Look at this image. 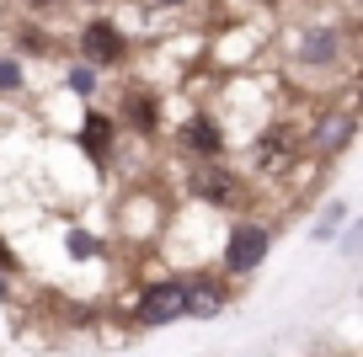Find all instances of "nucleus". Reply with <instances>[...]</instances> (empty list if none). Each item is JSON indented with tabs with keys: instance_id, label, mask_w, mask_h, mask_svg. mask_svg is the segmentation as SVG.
I'll return each instance as SVG.
<instances>
[{
	"instance_id": "1",
	"label": "nucleus",
	"mask_w": 363,
	"mask_h": 357,
	"mask_svg": "<svg viewBox=\"0 0 363 357\" xmlns=\"http://www.w3.org/2000/svg\"><path fill=\"white\" fill-rule=\"evenodd\" d=\"M272 251V230L262 219H235V230H230L225 240V272H235V278H246V272H257L262 261H267Z\"/></svg>"
},
{
	"instance_id": "2",
	"label": "nucleus",
	"mask_w": 363,
	"mask_h": 357,
	"mask_svg": "<svg viewBox=\"0 0 363 357\" xmlns=\"http://www.w3.org/2000/svg\"><path fill=\"white\" fill-rule=\"evenodd\" d=\"M187 187H193V198L208 203V208H240V181H235V171L219 166V155L198 160L193 176H187Z\"/></svg>"
},
{
	"instance_id": "3",
	"label": "nucleus",
	"mask_w": 363,
	"mask_h": 357,
	"mask_svg": "<svg viewBox=\"0 0 363 357\" xmlns=\"http://www.w3.org/2000/svg\"><path fill=\"white\" fill-rule=\"evenodd\" d=\"M134 314L150 331H160V325H171V320H187V293H182V283H150V288L139 293Z\"/></svg>"
},
{
	"instance_id": "4",
	"label": "nucleus",
	"mask_w": 363,
	"mask_h": 357,
	"mask_svg": "<svg viewBox=\"0 0 363 357\" xmlns=\"http://www.w3.org/2000/svg\"><path fill=\"white\" fill-rule=\"evenodd\" d=\"M294 54L305 69H331L342 59V33L337 27H299L294 33Z\"/></svg>"
},
{
	"instance_id": "5",
	"label": "nucleus",
	"mask_w": 363,
	"mask_h": 357,
	"mask_svg": "<svg viewBox=\"0 0 363 357\" xmlns=\"http://www.w3.org/2000/svg\"><path fill=\"white\" fill-rule=\"evenodd\" d=\"M80 54L102 69V64H118V59L128 54V43H123V33H118L113 22H86L80 27Z\"/></svg>"
},
{
	"instance_id": "6",
	"label": "nucleus",
	"mask_w": 363,
	"mask_h": 357,
	"mask_svg": "<svg viewBox=\"0 0 363 357\" xmlns=\"http://www.w3.org/2000/svg\"><path fill=\"white\" fill-rule=\"evenodd\" d=\"M352 128H358L352 112H320V123L310 128V144H315L320 155H342V149L352 144Z\"/></svg>"
},
{
	"instance_id": "7",
	"label": "nucleus",
	"mask_w": 363,
	"mask_h": 357,
	"mask_svg": "<svg viewBox=\"0 0 363 357\" xmlns=\"http://www.w3.org/2000/svg\"><path fill=\"white\" fill-rule=\"evenodd\" d=\"M182 293H187V314H198V320H208L230 304V288L219 278H193V283H182Z\"/></svg>"
},
{
	"instance_id": "8",
	"label": "nucleus",
	"mask_w": 363,
	"mask_h": 357,
	"mask_svg": "<svg viewBox=\"0 0 363 357\" xmlns=\"http://www.w3.org/2000/svg\"><path fill=\"white\" fill-rule=\"evenodd\" d=\"M182 144L198 155H225V134L214 128V118H187L182 123Z\"/></svg>"
},
{
	"instance_id": "9",
	"label": "nucleus",
	"mask_w": 363,
	"mask_h": 357,
	"mask_svg": "<svg viewBox=\"0 0 363 357\" xmlns=\"http://www.w3.org/2000/svg\"><path fill=\"white\" fill-rule=\"evenodd\" d=\"M251 160H257V171H278V166H289V134L267 128V134L257 139V149H251Z\"/></svg>"
},
{
	"instance_id": "10",
	"label": "nucleus",
	"mask_w": 363,
	"mask_h": 357,
	"mask_svg": "<svg viewBox=\"0 0 363 357\" xmlns=\"http://www.w3.org/2000/svg\"><path fill=\"white\" fill-rule=\"evenodd\" d=\"M123 118L139 128V134H155V128H160V101L145 96V91H134V96L123 101Z\"/></svg>"
},
{
	"instance_id": "11",
	"label": "nucleus",
	"mask_w": 363,
	"mask_h": 357,
	"mask_svg": "<svg viewBox=\"0 0 363 357\" xmlns=\"http://www.w3.org/2000/svg\"><path fill=\"white\" fill-rule=\"evenodd\" d=\"M86 149H91V160H107V149H113V118H102V112L86 118Z\"/></svg>"
},
{
	"instance_id": "12",
	"label": "nucleus",
	"mask_w": 363,
	"mask_h": 357,
	"mask_svg": "<svg viewBox=\"0 0 363 357\" xmlns=\"http://www.w3.org/2000/svg\"><path fill=\"white\" fill-rule=\"evenodd\" d=\"M65 86L75 91V96H96V86H102V75H96V64H91V59H86V64H75V69H69V75H65Z\"/></svg>"
},
{
	"instance_id": "13",
	"label": "nucleus",
	"mask_w": 363,
	"mask_h": 357,
	"mask_svg": "<svg viewBox=\"0 0 363 357\" xmlns=\"http://www.w3.org/2000/svg\"><path fill=\"white\" fill-rule=\"evenodd\" d=\"M342 219H347V203H331V208L320 213L315 224H310V234H315V240H331V234L342 230Z\"/></svg>"
},
{
	"instance_id": "14",
	"label": "nucleus",
	"mask_w": 363,
	"mask_h": 357,
	"mask_svg": "<svg viewBox=\"0 0 363 357\" xmlns=\"http://www.w3.org/2000/svg\"><path fill=\"white\" fill-rule=\"evenodd\" d=\"M22 86H27L22 59H0V96H11V91H22Z\"/></svg>"
},
{
	"instance_id": "15",
	"label": "nucleus",
	"mask_w": 363,
	"mask_h": 357,
	"mask_svg": "<svg viewBox=\"0 0 363 357\" xmlns=\"http://www.w3.org/2000/svg\"><path fill=\"white\" fill-rule=\"evenodd\" d=\"M65 246H69V256H75V261H91L96 251H102V246H96V240H91L86 230H69V234H65Z\"/></svg>"
},
{
	"instance_id": "16",
	"label": "nucleus",
	"mask_w": 363,
	"mask_h": 357,
	"mask_svg": "<svg viewBox=\"0 0 363 357\" xmlns=\"http://www.w3.org/2000/svg\"><path fill=\"white\" fill-rule=\"evenodd\" d=\"M358 246H363V230H358V224H347V230H342V256H358Z\"/></svg>"
},
{
	"instance_id": "17",
	"label": "nucleus",
	"mask_w": 363,
	"mask_h": 357,
	"mask_svg": "<svg viewBox=\"0 0 363 357\" xmlns=\"http://www.w3.org/2000/svg\"><path fill=\"white\" fill-rule=\"evenodd\" d=\"M11 267H16V256L6 251V240H0V272H11Z\"/></svg>"
},
{
	"instance_id": "18",
	"label": "nucleus",
	"mask_w": 363,
	"mask_h": 357,
	"mask_svg": "<svg viewBox=\"0 0 363 357\" xmlns=\"http://www.w3.org/2000/svg\"><path fill=\"white\" fill-rule=\"evenodd\" d=\"M6 299H11V288H6V272H0V304H6Z\"/></svg>"
},
{
	"instance_id": "19",
	"label": "nucleus",
	"mask_w": 363,
	"mask_h": 357,
	"mask_svg": "<svg viewBox=\"0 0 363 357\" xmlns=\"http://www.w3.org/2000/svg\"><path fill=\"white\" fill-rule=\"evenodd\" d=\"M160 6H182V0H160Z\"/></svg>"
}]
</instances>
